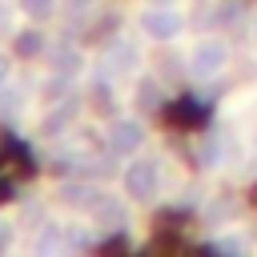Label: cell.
<instances>
[{"mask_svg": "<svg viewBox=\"0 0 257 257\" xmlns=\"http://www.w3.org/2000/svg\"><path fill=\"white\" fill-rule=\"evenodd\" d=\"M225 60H229V48H225L221 40H201V44L193 48V72H197V76H213V72H221Z\"/></svg>", "mask_w": 257, "mask_h": 257, "instance_id": "cell-1", "label": "cell"}, {"mask_svg": "<svg viewBox=\"0 0 257 257\" xmlns=\"http://www.w3.org/2000/svg\"><path fill=\"white\" fill-rule=\"evenodd\" d=\"M145 28H149L153 36L169 40V36L181 32V16H177V12H149V16H145Z\"/></svg>", "mask_w": 257, "mask_h": 257, "instance_id": "cell-2", "label": "cell"}, {"mask_svg": "<svg viewBox=\"0 0 257 257\" xmlns=\"http://www.w3.org/2000/svg\"><path fill=\"white\" fill-rule=\"evenodd\" d=\"M128 185H133V193L137 197H149L153 193V185H157V165L149 161V165H137L133 169V177H128Z\"/></svg>", "mask_w": 257, "mask_h": 257, "instance_id": "cell-3", "label": "cell"}, {"mask_svg": "<svg viewBox=\"0 0 257 257\" xmlns=\"http://www.w3.org/2000/svg\"><path fill=\"white\" fill-rule=\"evenodd\" d=\"M241 12H245V4H241V0H225V8H221V20H225V24H233Z\"/></svg>", "mask_w": 257, "mask_h": 257, "instance_id": "cell-4", "label": "cell"}, {"mask_svg": "<svg viewBox=\"0 0 257 257\" xmlns=\"http://www.w3.org/2000/svg\"><path fill=\"white\" fill-rule=\"evenodd\" d=\"M221 249H245V237H241V233H233V237H225V241H221Z\"/></svg>", "mask_w": 257, "mask_h": 257, "instance_id": "cell-5", "label": "cell"}]
</instances>
